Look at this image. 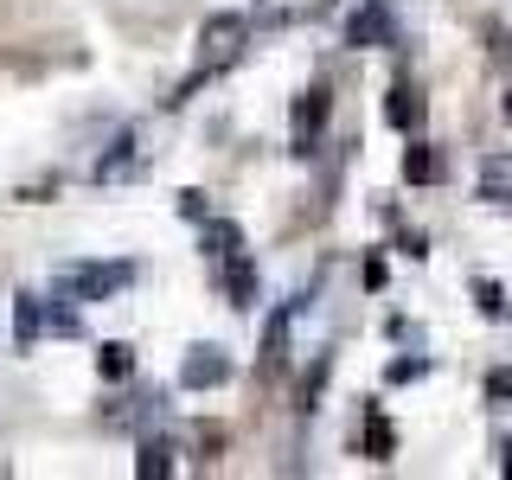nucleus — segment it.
I'll use <instances>...</instances> for the list:
<instances>
[{
  "label": "nucleus",
  "instance_id": "nucleus-18",
  "mask_svg": "<svg viewBox=\"0 0 512 480\" xmlns=\"http://www.w3.org/2000/svg\"><path fill=\"white\" fill-rule=\"evenodd\" d=\"M429 372V359H397L391 365V384H410V378H423Z\"/></svg>",
  "mask_w": 512,
  "mask_h": 480
},
{
  "label": "nucleus",
  "instance_id": "nucleus-3",
  "mask_svg": "<svg viewBox=\"0 0 512 480\" xmlns=\"http://www.w3.org/2000/svg\"><path fill=\"white\" fill-rule=\"evenodd\" d=\"M327 109H333V90H327V84H308V90L295 96V154H314V148H320Z\"/></svg>",
  "mask_w": 512,
  "mask_h": 480
},
{
  "label": "nucleus",
  "instance_id": "nucleus-17",
  "mask_svg": "<svg viewBox=\"0 0 512 480\" xmlns=\"http://www.w3.org/2000/svg\"><path fill=\"white\" fill-rule=\"evenodd\" d=\"M487 397H493V404H512V365H500V372L487 378Z\"/></svg>",
  "mask_w": 512,
  "mask_h": 480
},
{
  "label": "nucleus",
  "instance_id": "nucleus-12",
  "mask_svg": "<svg viewBox=\"0 0 512 480\" xmlns=\"http://www.w3.org/2000/svg\"><path fill=\"white\" fill-rule=\"evenodd\" d=\"M474 295H480V314H487V320H506V314H512V301H506V288H500V282L480 276V282H474Z\"/></svg>",
  "mask_w": 512,
  "mask_h": 480
},
{
  "label": "nucleus",
  "instance_id": "nucleus-19",
  "mask_svg": "<svg viewBox=\"0 0 512 480\" xmlns=\"http://www.w3.org/2000/svg\"><path fill=\"white\" fill-rule=\"evenodd\" d=\"M32 333H39V301H20V340H32Z\"/></svg>",
  "mask_w": 512,
  "mask_h": 480
},
{
  "label": "nucleus",
  "instance_id": "nucleus-10",
  "mask_svg": "<svg viewBox=\"0 0 512 480\" xmlns=\"http://www.w3.org/2000/svg\"><path fill=\"white\" fill-rule=\"evenodd\" d=\"M416 109H423V103H416V90L404 84V77H397V84H391V103H384L391 128H416Z\"/></svg>",
  "mask_w": 512,
  "mask_h": 480
},
{
  "label": "nucleus",
  "instance_id": "nucleus-11",
  "mask_svg": "<svg viewBox=\"0 0 512 480\" xmlns=\"http://www.w3.org/2000/svg\"><path fill=\"white\" fill-rule=\"evenodd\" d=\"M436 173H442L436 148H423V141H416V148L404 154V180H410V186H429V180H436Z\"/></svg>",
  "mask_w": 512,
  "mask_h": 480
},
{
  "label": "nucleus",
  "instance_id": "nucleus-23",
  "mask_svg": "<svg viewBox=\"0 0 512 480\" xmlns=\"http://www.w3.org/2000/svg\"><path fill=\"white\" fill-rule=\"evenodd\" d=\"M506 116H512V96H506Z\"/></svg>",
  "mask_w": 512,
  "mask_h": 480
},
{
  "label": "nucleus",
  "instance_id": "nucleus-5",
  "mask_svg": "<svg viewBox=\"0 0 512 480\" xmlns=\"http://www.w3.org/2000/svg\"><path fill=\"white\" fill-rule=\"evenodd\" d=\"M480 199H493V205H512V154H506V148L480 154Z\"/></svg>",
  "mask_w": 512,
  "mask_h": 480
},
{
  "label": "nucleus",
  "instance_id": "nucleus-7",
  "mask_svg": "<svg viewBox=\"0 0 512 480\" xmlns=\"http://www.w3.org/2000/svg\"><path fill=\"white\" fill-rule=\"evenodd\" d=\"M384 39H391V13H384V7H359V13H352L346 45H384Z\"/></svg>",
  "mask_w": 512,
  "mask_h": 480
},
{
  "label": "nucleus",
  "instance_id": "nucleus-13",
  "mask_svg": "<svg viewBox=\"0 0 512 480\" xmlns=\"http://www.w3.org/2000/svg\"><path fill=\"white\" fill-rule=\"evenodd\" d=\"M192 448H199V455H192V461H199V468H212V461L224 455V429H212V423H199V429H192Z\"/></svg>",
  "mask_w": 512,
  "mask_h": 480
},
{
  "label": "nucleus",
  "instance_id": "nucleus-6",
  "mask_svg": "<svg viewBox=\"0 0 512 480\" xmlns=\"http://www.w3.org/2000/svg\"><path fill=\"white\" fill-rule=\"evenodd\" d=\"M224 295H231V308H250V301H256V269H250L244 250L224 256Z\"/></svg>",
  "mask_w": 512,
  "mask_h": 480
},
{
  "label": "nucleus",
  "instance_id": "nucleus-16",
  "mask_svg": "<svg viewBox=\"0 0 512 480\" xmlns=\"http://www.w3.org/2000/svg\"><path fill=\"white\" fill-rule=\"evenodd\" d=\"M282 340H288V308L276 314V327L263 333V372H269V365H282Z\"/></svg>",
  "mask_w": 512,
  "mask_h": 480
},
{
  "label": "nucleus",
  "instance_id": "nucleus-1",
  "mask_svg": "<svg viewBox=\"0 0 512 480\" xmlns=\"http://www.w3.org/2000/svg\"><path fill=\"white\" fill-rule=\"evenodd\" d=\"M237 52H244V20H237V13H218V20L199 32V71H192L186 84L167 96V103H186V96L199 90V84H205V77H212V71H224V64H231Z\"/></svg>",
  "mask_w": 512,
  "mask_h": 480
},
{
  "label": "nucleus",
  "instance_id": "nucleus-4",
  "mask_svg": "<svg viewBox=\"0 0 512 480\" xmlns=\"http://www.w3.org/2000/svg\"><path fill=\"white\" fill-rule=\"evenodd\" d=\"M231 378V359H224L218 346H192L186 352V365H180V384L186 391H212V384Z\"/></svg>",
  "mask_w": 512,
  "mask_h": 480
},
{
  "label": "nucleus",
  "instance_id": "nucleus-21",
  "mask_svg": "<svg viewBox=\"0 0 512 480\" xmlns=\"http://www.w3.org/2000/svg\"><path fill=\"white\" fill-rule=\"evenodd\" d=\"M365 288H384V256H365Z\"/></svg>",
  "mask_w": 512,
  "mask_h": 480
},
{
  "label": "nucleus",
  "instance_id": "nucleus-9",
  "mask_svg": "<svg viewBox=\"0 0 512 480\" xmlns=\"http://www.w3.org/2000/svg\"><path fill=\"white\" fill-rule=\"evenodd\" d=\"M96 372H103L109 384H122L128 372H135V346H122V340H109L103 352H96Z\"/></svg>",
  "mask_w": 512,
  "mask_h": 480
},
{
  "label": "nucleus",
  "instance_id": "nucleus-20",
  "mask_svg": "<svg viewBox=\"0 0 512 480\" xmlns=\"http://www.w3.org/2000/svg\"><path fill=\"white\" fill-rule=\"evenodd\" d=\"M180 212L186 218H205V192H180Z\"/></svg>",
  "mask_w": 512,
  "mask_h": 480
},
{
  "label": "nucleus",
  "instance_id": "nucleus-15",
  "mask_svg": "<svg viewBox=\"0 0 512 480\" xmlns=\"http://www.w3.org/2000/svg\"><path fill=\"white\" fill-rule=\"evenodd\" d=\"M237 244H244V237H237V224H212V231H205V250H212V263H224Z\"/></svg>",
  "mask_w": 512,
  "mask_h": 480
},
{
  "label": "nucleus",
  "instance_id": "nucleus-22",
  "mask_svg": "<svg viewBox=\"0 0 512 480\" xmlns=\"http://www.w3.org/2000/svg\"><path fill=\"white\" fill-rule=\"evenodd\" d=\"M500 474H512V436L500 442Z\"/></svg>",
  "mask_w": 512,
  "mask_h": 480
},
{
  "label": "nucleus",
  "instance_id": "nucleus-2",
  "mask_svg": "<svg viewBox=\"0 0 512 480\" xmlns=\"http://www.w3.org/2000/svg\"><path fill=\"white\" fill-rule=\"evenodd\" d=\"M128 276H135L128 263H71L58 276V295L64 301H103V295H116V288H128Z\"/></svg>",
  "mask_w": 512,
  "mask_h": 480
},
{
  "label": "nucleus",
  "instance_id": "nucleus-8",
  "mask_svg": "<svg viewBox=\"0 0 512 480\" xmlns=\"http://www.w3.org/2000/svg\"><path fill=\"white\" fill-rule=\"evenodd\" d=\"M160 474H173V442H141V455H135V480H160Z\"/></svg>",
  "mask_w": 512,
  "mask_h": 480
},
{
  "label": "nucleus",
  "instance_id": "nucleus-14",
  "mask_svg": "<svg viewBox=\"0 0 512 480\" xmlns=\"http://www.w3.org/2000/svg\"><path fill=\"white\" fill-rule=\"evenodd\" d=\"M365 448H372V461H391L397 436H391V423H384V416H365Z\"/></svg>",
  "mask_w": 512,
  "mask_h": 480
}]
</instances>
